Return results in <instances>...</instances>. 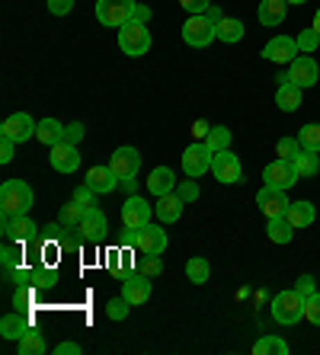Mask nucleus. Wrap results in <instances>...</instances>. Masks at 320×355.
Wrapping results in <instances>:
<instances>
[{
  "label": "nucleus",
  "mask_w": 320,
  "mask_h": 355,
  "mask_svg": "<svg viewBox=\"0 0 320 355\" xmlns=\"http://www.w3.org/2000/svg\"><path fill=\"white\" fill-rule=\"evenodd\" d=\"M295 291H298L301 297H311L314 291H317V288H314V279H311V275H301V279L295 282Z\"/></svg>",
  "instance_id": "nucleus-48"
},
{
  "label": "nucleus",
  "mask_w": 320,
  "mask_h": 355,
  "mask_svg": "<svg viewBox=\"0 0 320 355\" xmlns=\"http://www.w3.org/2000/svg\"><path fill=\"white\" fill-rule=\"evenodd\" d=\"M298 141H301L304 150H314V154H320V125H317V122L304 125L301 135H298Z\"/></svg>",
  "instance_id": "nucleus-36"
},
{
  "label": "nucleus",
  "mask_w": 320,
  "mask_h": 355,
  "mask_svg": "<svg viewBox=\"0 0 320 355\" xmlns=\"http://www.w3.org/2000/svg\"><path fill=\"white\" fill-rule=\"evenodd\" d=\"M212 173L218 182H224V186H234V182H240V176H244V166H240L237 154H230V150H218L212 160Z\"/></svg>",
  "instance_id": "nucleus-11"
},
{
  "label": "nucleus",
  "mask_w": 320,
  "mask_h": 355,
  "mask_svg": "<svg viewBox=\"0 0 320 355\" xmlns=\"http://www.w3.org/2000/svg\"><path fill=\"white\" fill-rule=\"evenodd\" d=\"M135 7H138V0H96V19L103 26L122 29L125 23L135 19Z\"/></svg>",
  "instance_id": "nucleus-3"
},
{
  "label": "nucleus",
  "mask_w": 320,
  "mask_h": 355,
  "mask_svg": "<svg viewBox=\"0 0 320 355\" xmlns=\"http://www.w3.org/2000/svg\"><path fill=\"white\" fill-rule=\"evenodd\" d=\"M81 237L87 240V243H96L99 237H106V231H109V221H106V215L99 211V208H87L83 211V221H81Z\"/></svg>",
  "instance_id": "nucleus-18"
},
{
  "label": "nucleus",
  "mask_w": 320,
  "mask_h": 355,
  "mask_svg": "<svg viewBox=\"0 0 320 355\" xmlns=\"http://www.w3.org/2000/svg\"><path fill=\"white\" fill-rule=\"evenodd\" d=\"M263 180H266V186H276V189H292L301 176H298V170H295V164L292 160H272L269 166L263 170Z\"/></svg>",
  "instance_id": "nucleus-12"
},
{
  "label": "nucleus",
  "mask_w": 320,
  "mask_h": 355,
  "mask_svg": "<svg viewBox=\"0 0 320 355\" xmlns=\"http://www.w3.org/2000/svg\"><path fill=\"white\" fill-rule=\"evenodd\" d=\"M208 275H212V266H208V259L192 257V259L186 263V279L192 282V285H205Z\"/></svg>",
  "instance_id": "nucleus-31"
},
{
  "label": "nucleus",
  "mask_w": 320,
  "mask_h": 355,
  "mask_svg": "<svg viewBox=\"0 0 320 355\" xmlns=\"http://www.w3.org/2000/svg\"><path fill=\"white\" fill-rule=\"evenodd\" d=\"M276 106H279L282 112H295V109L301 106V87H295V83L288 80L285 74H279V90H276Z\"/></svg>",
  "instance_id": "nucleus-21"
},
{
  "label": "nucleus",
  "mask_w": 320,
  "mask_h": 355,
  "mask_svg": "<svg viewBox=\"0 0 320 355\" xmlns=\"http://www.w3.org/2000/svg\"><path fill=\"white\" fill-rule=\"evenodd\" d=\"M35 141L45 144V148H55L65 141V125L58 122V119H42L39 128H35Z\"/></svg>",
  "instance_id": "nucleus-25"
},
{
  "label": "nucleus",
  "mask_w": 320,
  "mask_h": 355,
  "mask_svg": "<svg viewBox=\"0 0 320 355\" xmlns=\"http://www.w3.org/2000/svg\"><path fill=\"white\" fill-rule=\"evenodd\" d=\"M208 132H212V125H208V122H202V119H196V122H192V138H196V141H205Z\"/></svg>",
  "instance_id": "nucleus-51"
},
{
  "label": "nucleus",
  "mask_w": 320,
  "mask_h": 355,
  "mask_svg": "<svg viewBox=\"0 0 320 355\" xmlns=\"http://www.w3.org/2000/svg\"><path fill=\"white\" fill-rule=\"evenodd\" d=\"M205 17H208V23H214V29H218V23H221V10H218V7H208V13H205Z\"/></svg>",
  "instance_id": "nucleus-55"
},
{
  "label": "nucleus",
  "mask_w": 320,
  "mask_h": 355,
  "mask_svg": "<svg viewBox=\"0 0 320 355\" xmlns=\"http://www.w3.org/2000/svg\"><path fill=\"white\" fill-rule=\"evenodd\" d=\"M71 198H74L77 205H83V208H96V192H93L87 182H83V186H77Z\"/></svg>",
  "instance_id": "nucleus-41"
},
{
  "label": "nucleus",
  "mask_w": 320,
  "mask_h": 355,
  "mask_svg": "<svg viewBox=\"0 0 320 355\" xmlns=\"http://www.w3.org/2000/svg\"><path fill=\"white\" fill-rule=\"evenodd\" d=\"M212 160H214V150L208 148L205 141H192L186 150H183V173L189 180H202V176L212 170Z\"/></svg>",
  "instance_id": "nucleus-4"
},
{
  "label": "nucleus",
  "mask_w": 320,
  "mask_h": 355,
  "mask_svg": "<svg viewBox=\"0 0 320 355\" xmlns=\"http://www.w3.org/2000/svg\"><path fill=\"white\" fill-rule=\"evenodd\" d=\"M0 231H3V237L13 240V243H29V240H35V234H39V224L33 221L29 215H19V218H0Z\"/></svg>",
  "instance_id": "nucleus-9"
},
{
  "label": "nucleus",
  "mask_w": 320,
  "mask_h": 355,
  "mask_svg": "<svg viewBox=\"0 0 320 355\" xmlns=\"http://www.w3.org/2000/svg\"><path fill=\"white\" fill-rule=\"evenodd\" d=\"M128 301H125V297H112V301H109V307H106V314H109V320H125V317H128Z\"/></svg>",
  "instance_id": "nucleus-42"
},
{
  "label": "nucleus",
  "mask_w": 320,
  "mask_h": 355,
  "mask_svg": "<svg viewBox=\"0 0 320 355\" xmlns=\"http://www.w3.org/2000/svg\"><path fill=\"white\" fill-rule=\"evenodd\" d=\"M49 160L58 173H74L77 166H81V150H77V144H71V141H61V144L51 148Z\"/></svg>",
  "instance_id": "nucleus-16"
},
{
  "label": "nucleus",
  "mask_w": 320,
  "mask_h": 355,
  "mask_svg": "<svg viewBox=\"0 0 320 355\" xmlns=\"http://www.w3.org/2000/svg\"><path fill=\"white\" fill-rule=\"evenodd\" d=\"M135 19H138V23H148V19H151V7L138 3V7H135Z\"/></svg>",
  "instance_id": "nucleus-54"
},
{
  "label": "nucleus",
  "mask_w": 320,
  "mask_h": 355,
  "mask_svg": "<svg viewBox=\"0 0 320 355\" xmlns=\"http://www.w3.org/2000/svg\"><path fill=\"white\" fill-rule=\"evenodd\" d=\"M83 211H87V208L77 205L74 198H71V202H67V205H61V211H58V224H61L65 231H77V227H81V221H83Z\"/></svg>",
  "instance_id": "nucleus-29"
},
{
  "label": "nucleus",
  "mask_w": 320,
  "mask_h": 355,
  "mask_svg": "<svg viewBox=\"0 0 320 355\" xmlns=\"http://www.w3.org/2000/svg\"><path fill=\"white\" fill-rule=\"evenodd\" d=\"M13 150H17V141L0 138V164H10V160H13Z\"/></svg>",
  "instance_id": "nucleus-49"
},
{
  "label": "nucleus",
  "mask_w": 320,
  "mask_h": 355,
  "mask_svg": "<svg viewBox=\"0 0 320 355\" xmlns=\"http://www.w3.org/2000/svg\"><path fill=\"white\" fill-rule=\"evenodd\" d=\"M214 39H218V29H214V23H208V17H189L183 23V42L192 49H205Z\"/></svg>",
  "instance_id": "nucleus-7"
},
{
  "label": "nucleus",
  "mask_w": 320,
  "mask_h": 355,
  "mask_svg": "<svg viewBox=\"0 0 320 355\" xmlns=\"http://www.w3.org/2000/svg\"><path fill=\"white\" fill-rule=\"evenodd\" d=\"M285 0H263L260 3V23L263 26H282L285 23Z\"/></svg>",
  "instance_id": "nucleus-27"
},
{
  "label": "nucleus",
  "mask_w": 320,
  "mask_h": 355,
  "mask_svg": "<svg viewBox=\"0 0 320 355\" xmlns=\"http://www.w3.org/2000/svg\"><path fill=\"white\" fill-rule=\"evenodd\" d=\"M253 355H288V343L279 336H263V339H256Z\"/></svg>",
  "instance_id": "nucleus-33"
},
{
  "label": "nucleus",
  "mask_w": 320,
  "mask_h": 355,
  "mask_svg": "<svg viewBox=\"0 0 320 355\" xmlns=\"http://www.w3.org/2000/svg\"><path fill=\"white\" fill-rule=\"evenodd\" d=\"M19 355H45V336L35 330H29L23 339H17Z\"/></svg>",
  "instance_id": "nucleus-32"
},
{
  "label": "nucleus",
  "mask_w": 320,
  "mask_h": 355,
  "mask_svg": "<svg viewBox=\"0 0 320 355\" xmlns=\"http://www.w3.org/2000/svg\"><path fill=\"white\" fill-rule=\"evenodd\" d=\"M304 317H308L314 327H320V291H314L311 297H304Z\"/></svg>",
  "instance_id": "nucleus-40"
},
{
  "label": "nucleus",
  "mask_w": 320,
  "mask_h": 355,
  "mask_svg": "<svg viewBox=\"0 0 320 355\" xmlns=\"http://www.w3.org/2000/svg\"><path fill=\"white\" fill-rule=\"evenodd\" d=\"M122 297L128 301L132 307L138 304H148V297H151V275H128L122 285Z\"/></svg>",
  "instance_id": "nucleus-19"
},
{
  "label": "nucleus",
  "mask_w": 320,
  "mask_h": 355,
  "mask_svg": "<svg viewBox=\"0 0 320 355\" xmlns=\"http://www.w3.org/2000/svg\"><path fill=\"white\" fill-rule=\"evenodd\" d=\"M151 215H154V208L148 205V198L135 196V192L125 198V205H122V224H125V231H141V227H148Z\"/></svg>",
  "instance_id": "nucleus-8"
},
{
  "label": "nucleus",
  "mask_w": 320,
  "mask_h": 355,
  "mask_svg": "<svg viewBox=\"0 0 320 355\" xmlns=\"http://www.w3.org/2000/svg\"><path fill=\"white\" fill-rule=\"evenodd\" d=\"M119 176H115L112 166H90L87 170V186H90L96 196H109V192H115V186H119Z\"/></svg>",
  "instance_id": "nucleus-20"
},
{
  "label": "nucleus",
  "mask_w": 320,
  "mask_h": 355,
  "mask_svg": "<svg viewBox=\"0 0 320 355\" xmlns=\"http://www.w3.org/2000/svg\"><path fill=\"white\" fill-rule=\"evenodd\" d=\"M272 317H276V323H282V327L298 323L304 317V297L298 295L295 288H292V291H279V295L272 297Z\"/></svg>",
  "instance_id": "nucleus-5"
},
{
  "label": "nucleus",
  "mask_w": 320,
  "mask_h": 355,
  "mask_svg": "<svg viewBox=\"0 0 320 355\" xmlns=\"http://www.w3.org/2000/svg\"><path fill=\"white\" fill-rule=\"evenodd\" d=\"M288 80L295 83V87H301V90H308V87H314L320 77V67L314 58H308V55H301V58H295L292 64H288Z\"/></svg>",
  "instance_id": "nucleus-15"
},
{
  "label": "nucleus",
  "mask_w": 320,
  "mask_h": 355,
  "mask_svg": "<svg viewBox=\"0 0 320 355\" xmlns=\"http://www.w3.org/2000/svg\"><path fill=\"white\" fill-rule=\"evenodd\" d=\"M81 138H83V125L81 122L65 125V141H71V144H81Z\"/></svg>",
  "instance_id": "nucleus-47"
},
{
  "label": "nucleus",
  "mask_w": 320,
  "mask_h": 355,
  "mask_svg": "<svg viewBox=\"0 0 320 355\" xmlns=\"http://www.w3.org/2000/svg\"><path fill=\"white\" fill-rule=\"evenodd\" d=\"M55 352L58 355H81L83 349L77 346V343H61V346H55Z\"/></svg>",
  "instance_id": "nucleus-53"
},
{
  "label": "nucleus",
  "mask_w": 320,
  "mask_h": 355,
  "mask_svg": "<svg viewBox=\"0 0 320 355\" xmlns=\"http://www.w3.org/2000/svg\"><path fill=\"white\" fill-rule=\"evenodd\" d=\"M276 154H279L282 160H295L298 154H301V141H298V138H279Z\"/></svg>",
  "instance_id": "nucleus-38"
},
{
  "label": "nucleus",
  "mask_w": 320,
  "mask_h": 355,
  "mask_svg": "<svg viewBox=\"0 0 320 355\" xmlns=\"http://www.w3.org/2000/svg\"><path fill=\"white\" fill-rule=\"evenodd\" d=\"M141 272L151 275V279H157V275L164 272V259L160 257H144L141 259Z\"/></svg>",
  "instance_id": "nucleus-44"
},
{
  "label": "nucleus",
  "mask_w": 320,
  "mask_h": 355,
  "mask_svg": "<svg viewBox=\"0 0 320 355\" xmlns=\"http://www.w3.org/2000/svg\"><path fill=\"white\" fill-rule=\"evenodd\" d=\"M183 205H186V202H183V198L176 196V192H170V196H160V198H157L154 215L160 218V221H164V224H173V221H176V218L183 215Z\"/></svg>",
  "instance_id": "nucleus-24"
},
{
  "label": "nucleus",
  "mask_w": 320,
  "mask_h": 355,
  "mask_svg": "<svg viewBox=\"0 0 320 355\" xmlns=\"http://www.w3.org/2000/svg\"><path fill=\"white\" fill-rule=\"evenodd\" d=\"M292 164H295V170H298V176H301V180H311V176L320 173V157L314 154V150H304L301 148V154H298Z\"/></svg>",
  "instance_id": "nucleus-30"
},
{
  "label": "nucleus",
  "mask_w": 320,
  "mask_h": 355,
  "mask_svg": "<svg viewBox=\"0 0 320 355\" xmlns=\"http://www.w3.org/2000/svg\"><path fill=\"white\" fill-rule=\"evenodd\" d=\"M33 285H19L17 291H13V307H19V311H26L29 307V301H33Z\"/></svg>",
  "instance_id": "nucleus-46"
},
{
  "label": "nucleus",
  "mask_w": 320,
  "mask_h": 355,
  "mask_svg": "<svg viewBox=\"0 0 320 355\" xmlns=\"http://www.w3.org/2000/svg\"><path fill=\"white\" fill-rule=\"evenodd\" d=\"M51 282H55V275H51V272L33 269V285H35V288H45V285H51Z\"/></svg>",
  "instance_id": "nucleus-52"
},
{
  "label": "nucleus",
  "mask_w": 320,
  "mask_h": 355,
  "mask_svg": "<svg viewBox=\"0 0 320 355\" xmlns=\"http://www.w3.org/2000/svg\"><path fill=\"white\" fill-rule=\"evenodd\" d=\"M285 218L292 221V227H295V231H301V227H311L314 218H317V211H314L311 202H304V198H301V202H292V205H288Z\"/></svg>",
  "instance_id": "nucleus-26"
},
{
  "label": "nucleus",
  "mask_w": 320,
  "mask_h": 355,
  "mask_svg": "<svg viewBox=\"0 0 320 355\" xmlns=\"http://www.w3.org/2000/svg\"><path fill=\"white\" fill-rule=\"evenodd\" d=\"M285 3H295V7H304V3H308V0H285Z\"/></svg>",
  "instance_id": "nucleus-57"
},
{
  "label": "nucleus",
  "mask_w": 320,
  "mask_h": 355,
  "mask_svg": "<svg viewBox=\"0 0 320 355\" xmlns=\"http://www.w3.org/2000/svg\"><path fill=\"white\" fill-rule=\"evenodd\" d=\"M256 205H260V211H263L266 218H282L288 211V196L285 189H276V186H263V189L256 192Z\"/></svg>",
  "instance_id": "nucleus-13"
},
{
  "label": "nucleus",
  "mask_w": 320,
  "mask_h": 355,
  "mask_svg": "<svg viewBox=\"0 0 320 355\" xmlns=\"http://www.w3.org/2000/svg\"><path fill=\"white\" fill-rule=\"evenodd\" d=\"M33 202H35L33 189H29L23 180H7L0 186V215H7V218L29 215Z\"/></svg>",
  "instance_id": "nucleus-1"
},
{
  "label": "nucleus",
  "mask_w": 320,
  "mask_h": 355,
  "mask_svg": "<svg viewBox=\"0 0 320 355\" xmlns=\"http://www.w3.org/2000/svg\"><path fill=\"white\" fill-rule=\"evenodd\" d=\"M109 166L115 170V176H119V180H132V176L138 173V166H141V154L135 148H128V144H125V148H119L112 154Z\"/></svg>",
  "instance_id": "nucleus-17"
},
{
  "label": "nucleus",
  "mask_w": 320,
  "mask_h": 355,
  "mask_svg": "<svg viewBox=\"0 0 320 355\" xmlns=\"http://www.w3.org/2000/svg\"><path fill=\"white\" fill-rule=\"evenodd\" d=\"M320 45V33L314 29V26H308V29H301V35H298V51H314Z\"/></svg>",
  "instance_id": "nucleus-39"
},
{
  "label": "nucleus",
  "mask_w": 320,
  "mask_h": 355,
  "mask_svg": "<svg viewBox=\"0 0 320 355\" xmlns=\"http://www.w3.org/2000/svg\"><path fill=\"white\" fill-rule=\"evenodd\" d=\"M218 39L221 42H240L244 39V23L237 17H224L218 23Z\"/></svg>",
  "instance_id": "nucleus-34"
},
{
  "label": "nucleus",
  "mask_w": 320,
  "mask_h": 355,
  "mask_svg": "<svg viewBox=\"0 0 320 355\" xmlns=\"http://www.w3.org/2000/svg\"><path fill=\"white\" fill-rule=\"evenodd\" d=\"M266 237H269L272 243H288V240L295 237V227H292V221H288L285 215L269 218V224H266Z\"/></svg>",
  "instance_id": "nucleus-28"
},
{
  "label": "nucleus",
  "mask_w": 320,
  "mask_h": 355,
  "mask_svg": "<svg viewBox=\"0 0 320 355\" xmlns=\"http://www.w3.org/2000/svg\"><path fill=\"white\" fill-rule=\"evenodd\" d=\"M176 196H180L183 202H196V198H199V186H196V180H183L180 186H176Z\"/></svg>",
  "instance_id": "nucleus-45"
},
{
  "label": "nucleus",
  "mask_w": 320,
  "mask_h": 355,
  "mask_svg": "<svg viewBox=\"0 0 320 355\" xmlns=\"http://www.w3.org/2000/svg\"><path fill=\"white\" fill-rule=\"evenodd\" d=\"M33 330V327H29V317L26 314H3V320H0V336L3 339H13V343H17V339H23L26 333Z\"/></svg>",
  "instance_id": "nucleus-23"
},
{
  "label": "nucleus",
  "mask_w": 320,
  "mask_h": 355,
  "mask_svg": "<svg viewBox=\"0 0 320 355\" xmlns=\"http://www.w3.org/2000/svg\"><path fill=\"white\" fill-rule=\"evenodd\" d=\"M0 263H3V269H17V266L23 263V253H19V247L13 243V240L3 243V250H0Z\"/></svg>",
  "instance_id": "nucleus-37"
},
{
  "label": "nucleus",
  "mask_w": 320,
  "mask_h": 355,
  "mask_svg": "<svg viewBox=\"0 0 320 355\" xmlns=\"http://www.w3.org/2000/svg\"><path fill=\"white\" fill-rule=\"evenodd\" d=\"M263 58L276 61V64H292V61L298 58V39H292V35H276V39H269L263 49Z\"/></svg>",
  "instance_id": "nucleus-14"
},
{
  "label": "nucleus",
  "mask_w": 320,
  "mask_h": 355,
  "mask_svg": "<svg viewBox=\"0 0 320 355\" xmlns=\"http://www.w3.org/2000/svg\"><path fill=\"white\" fill-rule=\"evenodd\" d=\"M128 240H132V247L141 257H160L167 250V231L157 227V224H148L141 231H128Z\"/></svg>",
  "instance_id": "nucleus-6"
},
{
  "label": "nucleus",
  "mask_w": 320,
  "mask_h": 355,
  "mask_svg": "<svg viewBox=\"0 0 320 355\" xmlns=\"http://www.w3.org/2000/svg\"><path fill=\"white\" fill-rule=\"evenodd\" d=\"M311 26H314V29H317V33H320V7H317V13H314V23H311Z\"/></svg>",
  "instance_id": "nucleus-56"
},
{
  "label": "nucleus",
  "mask_w": 320,
  "mask_h": 355,
  "mask_svg": "<svg viewBox=\"0 0 320 355\" xmlns=\"http://www.w3.org/2000/svg\"><path fill=\"white\" fill-rule=\"evenodd\" d=\"M119 49H122V55H128V58H141V55H148L151 51L148 23H138V19L125 23L122 29H119Z\"/></svg>",
  "instance_id": "nucleus-2"
},
{
  "label": "nucleus",
  "mask_w": 320,
  "mask_h": 355,
  "mask_svg": "<svg viewBox=\"0 0 320 355\" xmlns=\"http://www.w3.org/2000/svg\"><path fill=\"white\" fill-rule=\"evenodd\" d=\"M35 128H39V122H33L29 112H13L7 122L0 125V138H10V141H17V144H23V141L35 138Z\"/></svg>",
  "instance_id": "nucleus-10"
},
{
  "label": "nucleus",
  "mask_w": 320,
  "mask_h": 355,
  "mask_svg": "<svg viewBox=\"0 0 320 355\" xmlns=\"http://www.w3.org/2000/svg\"><path fill=\"white\" fill-rule=\"evenodd\" d=\"M71 7H74V0H49V13H55V17L71 13Z\"/></svg>",
  "instance_id": "nucleus-50"
},
{
  "label": "nucleus",
  "mask_w": 320,
  "mask_h": 355,
  "mask_svg": "<svg viewBox=\"0 0 320 355\" xmlns=\"http://www.w3.org/2000/svg\"><path fill=\"white\" fill-rule=\"evenodd\" d=\"M205 144L214 150V154H218V150H228L230 148V128H224V125H214L212 132H208Z\"/></svg>",
  "instance_id": "nucleus-35"
},
{
  "label": "nucleus",
  "mask_w": 320,
  "mask_h": 355,
  "mask_svg": "<svg viewBox=\"0 0 320 355\" xmlns=\"http://www.w3.org/2000/svg\"><path fill=\"white\" fill-rule=\"evenodd\" d=\"M148 192L154 198L160 196H170V192H176V176H173L170 166H157L154 173L148 176Z\"/></svg>",
  "instance_id": "nucleus-22"
},
{
  "label": "nucleus",
  "mask_w": 320,
  "mask_h": 355,
  "mask_svg": "<svg viewBox=\"0 0 320 355\" xmlns=\"http://www.w3.org/2000/svg\"><path fill=\"white\" fill-rule=\"evenodd\" d=\"M180 3L189 17H205L208 7H212V0H180Z\"/></svg>",
  "instance_id": "nucleus-43"
}]
</instances>
